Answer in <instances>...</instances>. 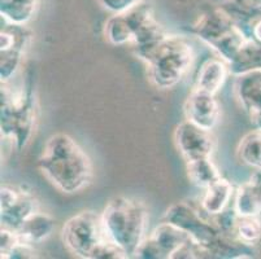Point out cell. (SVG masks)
I'll return each mask as SVG.
<instances>
[{"label": "cell", "mask_w": 261, "mask_h": 259, "mask_svg": "<svg viewBox=\"0 0 261 259\" xmlns=\"http://www.w3.org/2000/svg\"><path fill=\"white\" fill-rule=\"evenodd\" d=\"M38 168L55 188L65 194L80 193L92 179L89 154L72 136L63 132L48 137L38 160Z\"/></svg>", "instance_id": "6da1fadb"}, {"label": "cell", "mask_w": 261, "mask_h": 259, "mask_svg": "<svg viewBox=\"0 0 261 259\" xmlns=\"http://www.w3.org/2000/svg\"><path fill=\"white\" fill-rule=\"evenodd\" d=\"M101 220L107 237L125 251L127 258L135 256L148 236V211L137 199L125 196L113 197L104 208Z\"/></svg>", "instance_id": "7a4b0ae2"}, {"label": "cell", "mask_w": 261, "mask_h": 259, "mask_svg": "<svg viewBox=\"0 0 261 259\" xmlns=\"http://www.w3.org/2000/svg\"><path fill=\"white\" fill-rule=\"evenodd\" d=\"M61 240L72 254L82 259H126L121 250L107 237L101 214L81 211L65 222Z\"/></svg>", "instance_id": "3957f363"}, {"label": "cell", "mask_w": 261, "mask_h": 259, "mask_svg": "<svg viewBox=\"0 0 261 259\" xmlns=\"http://www.w3.org/2000/svg\"><path fill=\"white\" fill-rule=\"evenodd\" d=\"M0 128L6 139L15 142L17 151L29 144L37 125V101L32 87L12 91L2 83L0 92Z\"/></svg>", "instance_id": "277c9868"}, {"label": "cell", "mask_w": 261, "mask_h": 259, "mask_svg": "<svg viewBox=\"0 0 261 259\" xmlns=\"http://www.w3.org/2000/svg\"><path fill=\"white\" fill-rule=\"evenodd\" d=\"M194 61V49L185 38L170 35L164 39L147 63L151 82L161 90H170L181 82Z\"/></svg>", "instance_id": "5b68a950"}, {"label": "cell", "mask_w": 261, "mask_h": 259, "mask_svg": "<svg viewBox=\"0 0 261 259\" xmlns=\"http://www.w3.org/2000/svg\"><path fill=\"white\" fill-rule=\"evenodd\" d=\"M204 215L205 214L201 209H198L189 201H179L165 211L164 220L182 229L205 254V250L220 237L221 232L218 231L211 218L205 219Z\"/></svg>", "instance_id": "8992f818"}, {"label": "cell", "mask_w": 261, "mask_h": 259, "mask_svg": "<svg viewBox=\"0 0 261 259\" xmlns=\"http://www.w3.org/2000/svg\"><path fill=\"white\" fill-rule=\"evenodd\" d=\"M190 240L191 239L182 229L164 220L142 242L135 258L173 259L179 248Z\"/></svg>", "instance_id": "52a82bcc"}, {"label": "cell", "mask_w": 261, "mask_h": 259, "mask_svg": "<svg viewBox=\"0 0 261 259\" xmlns=\"http://www.w3.org/2000/svg\"><path fill=\"white\" fill-rule=\"evenodd\" d=\"M174 144L186 162L210 158L216 148L212 131H207L190 121H184L174 130Z\"/></svg>", "instance_id": "ba28073f"}, {"label": "cell", "mask_w": 261, "mask_h": 259, "mask_svg": "<svg viewBox=\"0 0 261 259\" xmlns=\"http://www.w3.org/2000/svg\"><path fill=\"white\" fill-rule=\"evenodd\" d=\"M237 28L238 25L234 22L231 16L222 6H217L205 9L192 25L191 32L201 42L215 49L220 43L237 32Z\"/></svg>", "instance_id": "9c48e42d"}, {"label": "cell", "mask_w": 261, "mask_h": 259, "mask_svg": "<svg viewBox=\"0 0 261 259\" xmlns=\"http://www.w3.org/2000/svg\"><path fill=\"white\" fill-rule=\"evenodd\" d=\"M184 111L187 121L212 131L218 125L221 108L215 95L194 89L185 101Z\"/></svg>", "instance_id": "30bf717a"}, {"label": "cell", "mask_w": 261, "mask_h": 259, "mask_svg": "<svg viewBox=\"0 0 261 259\" xmlns=\"http://www.w3.org/2000/svg\"><path fill=\"white\" fill-rule=\"evenodd\" d=\"M236 95L250 118L261 113V71H252L237 77Z\"/></svg>", "instance_id": "8fae6325"}, {"label": "cell", "mask_w": 261, "mask_h": 259, "mask_svg": "<svg viewBox=\"0 0 261 259\" xmlns=\"http://www.w3.org/2000/svg\"><path fill=\"white\" fill-rule=\"evenodd\" d=\"M229 74L230 70L226 61L222 60L221 57L210 59L201 65L194 89L216 96L224 87Z\"/></svg>", "instance_id": "7c38bea8"}, {"label": "cell", "mask_w": 261, "mask_h": 259, "mask_svg": "<svg viewBox=\"0 0 261 259\" xmlns=\"http://www.w3.org/2000/svg\"><path fill=\"white\" fill-rule=\"evenodd\" d=\"M236 189L229 180L221 179L213 183L204 189V194L200 199V209L208 218H213L226 210L230 203L234 199Z\"/></svg>", "instance_id": "4fadbf2b"}, {"label": "cell", "mask_w": 261, "mask_h": 259, "mask_svg": "<svg viewBox=\"0 0 261 259\" xmlns=\"http://www.w3.org/2000/svg\"><path fill=\"white\" fill-rule=\"evenodd\" d=\"M32 38V32L25 26L16 44H13L7 51L0 52V57H2L0 59V80L2 83H9L16 77L22 65L23 56H25L26 49L29 48Z\"/></svg>", "instance_id": "5bb4252c"}, {"label": "cell", "mask_w": 261, "mask_h": 259, "mask_svg": "<svg viewBox=\"0 0 261 259\" xmlns=\"http://www.w3.org/2000/svg\"><path fill=\"white\" fill-rule=\"evenodd\" d=\"M56 227V222L51 215L38 210L29 219H26L23 224L18 228L17 235L20 242L28 245H37L48 239Z\"/></svg>", "instance_id": "9a60e30c"}, {"label": "cell", "mask_w": 261, "mask_h": 259, "mask_svg": "<svg viewBox=\"0 0 261 259\" xmlns=\"http://www.w3.org/2000/svg\"><path fill=\"white\" fill-rule=\"evenodd\" d=\"M255 245L241 241L236 236L220 235L217 240L205 250V258L217 259H244L253 258Z\"/></svg>", "instance_id": "2e32d148"}, {"label": "cell", "mask_w": 261, "mask_h": 259, "mask_svg": "<svg viewBox=\"0 0 261 259\" xmlns=\"http://www.w3.org/2000/svg\"><path fill=\"white\" fill-rule=\"evenodd\" d=\"M39 210L37 198L32 192L22 189L20 198L17 203L13 204L9 209L0 211V222L2 227L9 228L13 231H17L18 228L23 224L26 219H29L33 214Z\"/></svg>", "instance_id": "e0dca14e"}, {"label": "cell", "mask_w": 261, "mask_h": 259, "mask_svg": "<svg viewBox=\"0 0 261 259\" xmlns=\"http://www.w3.org/2000/svg\"><path fill=\"white\" fill-rule=\"evenodd\" d=\"M227 65L230 74L236 78L252 71H261V44L253 39L246 40Z\"/></svg>", "instance_id": "ac0fdd59"}, {"label": "cell", "mask_w": 261, "mask_h": 259, "mask_svg": "<svg viewBox=\"0 0 261 259\" xmlns=\"http://www.w3.org/2000/svg\"><path fill=\"white\" fill-rule=\"evenodd\" d=\"M40 0H0L2 21L25 26L35 17Z\"/></svg>", "instance_id": "d6986e66"}, {"label": "cell", "mask_w": 261, "mask_h": 259, "mask_svg": "<svg viewBox=\"0 0 261 259\" xmlns=\"http://www.w3.org/2000/svg\"><path fill=\"white\" fill-rule=\"evenodd\" d=\"M186 171L190 182L203 189L208 188L210 185L218 182L222 178L221 172L211 160V157L186 162Z\"/></svg>", "instance_id": "ffe728a7"}, {"label": "cell", "mask_w": 261, "mask_h": 259, "mask_svg": "<svg viewBox=\"0 0 261 259\" xmlns=\"http://www.w3.org/2000/svg\"><path fill=\"white\" fill-rule=\"evenodd\" d=\"M104 35L107 40L113 46H125L132 44L134 39V33L127 22L123 13L112 14L104 26Z\"/></svg>", "instance_id": "44dd1931"}, {"label": "cell", "mask_w": 261, "mask_h": 259, "mask_svg": "<svg viewBox=\"0 0 261 259\" xmlns=\"http://www.w3.org/2000/svg\"><path fill=\"white\" fill-rule=\"evenodd\" d=\"M237 156L244 165L261 170V131L253 130L242 137L237 148Z\"/></svg>", "instance_id": "7402d4cb"}, {"label": "cell", "mask_w": 261, "mask_h": 259, "mask_svg": "<svg viewBox=\"0 0 261 259\" xmlns=\"http://www.w3.org/2000/svg\"><path fill=\"white\" fill-rule=\"evenodd\" d=\"M232 208L239 217H255L261 214V201L248 182L242 184L236 191Z\"/></svg>", "instance_id": "603a6c76"}, {"label": "cell", "mask_w": 261, "mask_h": 259, "mask_svg": "<svg viewBox=\"0 0 261 259\" xmlns=\"http://www.w3.org/2000/svg\"><path fill=\"white\" fill-rule=\"evenodd\" d=\"M236 237L241 241L256 245L261 239L260 215L255 217H239L236 227Z\"/></svg>", "instance_id": "cb8c5ba5"}, {"label": "cell", "mask_w": 261, "mask_h": 259, "mask_svg": "<svg viewBox=\"0 0 261 259\" xmlns=\"http://www.w3.org/2000/svg\"><path fill=\"white\" fill-rule=\"evenodd\" d=\"M239 215L234 208H227L226 210L222 211L221 214H218L216 217L211 218L216 227L218 228V231L221 232L222 235H227V236H236V227L237 222H238Z\"/></svg>", "instance_id": "d4e9b609"}, {"label": "cell", "mask_w": 261, "mask_h": 259, "mask_svg": "<svg viewBox=\"0 0 261 259\" xmlns=\"http://www.w3.org/2000/svg\"><path fill=\"white\" fill-rule=\"evenodd\" d=\"M18 244H20V239H18L17 232L9 229V228L2 227V231H0V258L9 259V255Z\"/></svg>", "instance_id": "484cf974"}, {"label": "cell", "mask_w": 261, "mask_h": 259, "mask_svg": "<svg viewBox=\"0 0 261 259\" xmlns=\"http://www.w3.org/2000/svg\"><path fill=\"white\" fill-rule=\"evenodd\" d=\"M21 193H22V189L17 188L15 185H2V191H0V211L7 210L13 204L17 203Z\"/></svg>", "instance_id": "4316f807"}, {"label": "cell", "mask_w": 261, "mask_h": 259, "mask_svg": "<svg viewBox=\"0 0 261 259\" xmlns=\"http://www.w3.org/2000/svg\"><path fill=\"white\" fill-rule=\"evenodd\" d=\"M103 8L109 11L111 13H123L129 11L130 8L138 4L141 0H98Z\"/></svg>", "instance_id": "83f0119b"}, {"label": "cell", "mask_w": 261, "mask_h": 259, "mask_svg": "<svg viewBox=\"0 0 261 259\" xmlns=\"http://www.w3.org/2000/svg\"><path fill=\"white\" fill-rule=\"evenodd\" d=\"M250 35H251V39H253L255 42L260 43L261 44V17L256 18V20L251 23Z\"/></svg>", "instance_id": "f1b7e54d"}, {"label": "cell", "mask_w": 261, "mask_h": 259, "mask_svg": "<svg viewBox=\"0 0 261 259\" xmlns=\"http://www.w3.org/2000/svg\"><path fill=\"white\" fill-rule=\"evenodd\" d=\"M250 121H251V123H252V126L255 130L261 131V113L257 114V116H255V117L250 118Z\"/></svg>", "instance_id": "f546056e"}]
</instances>
